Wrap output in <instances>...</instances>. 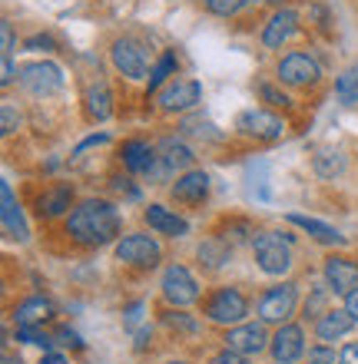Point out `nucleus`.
<instances>
[{"label": "nucleus", "mask_w": 358, "mask_h": 364, "mask_svg": "<svg viewBox=\"0 0 358 364\" xmlns=\"http://www.w3.org/2000/svg\"><path fill=\"white\" fill-rule=\"evenodd\" d=\"M67 235L83 249H103L120 235V209L107 199H83L67 215Z\"/></svg>", "instance_id": "f257e3e1"}, {"label": "nucleus", "mask_w": 358, "mask_h": 364, "mask_svg": "<svg viewBox=\"0 0 358 364\" xmlns=\"http://www.w3.org/2000/svg\"><path fill=\"white\" fill-rule=\"evenodd\" d=\"M292 242L295 235L292 232H259L252 239V252H256V262L265 275L279 278L292 269Z\"/></svg>", "instance_id": "f03ea898"}, {"label": "nucleus", "mask_w": 358, "mask_h": 364, "mask_svg": "<svg viewBox=\"0 0 358 364\" xmlns=\"http://www.w3.org/2000/svg\"><path fill=\"white\" fill-rule=\"evenodd\" d=\"M203 315L213 321V325H226V328H236L246 321V315H249V298H246V291L236 285H223L216 288L213 295L206 298L203 305Z\"/></svg>", "instance_id": "7ed1b4c3"}, {"label": "nucleus", "mask_w": 358, "mask_h": 364, "mask_svg": "<svg viewBox=\"0 0 358 364\" xmlns=\"http://www.w3.org/2000/svg\"><path fill=\"white\" fill-rule=\"evenodd\" d=\"M299 308V285L295 282H282V285L265 288L256 301V315L265 325H289V318Z\"/></svg>", "instance_id": "20e7f679"}, {"label": "nucleus", "mask_w": 358, "mask_h": 364, "mask_svg": "<svg viewBox=\"0 0 358 364\" xmlns=\"http://www.w3.org/2000/svg\"><path fill=\"white\" fill-rule=\"evenodd\" d=\"M110 60H113L117 73H123V77L133 80V83L149 80V73H153V67H156L153 60H149V50H146L139 40H133V37L113 40V47H110Z\"/></svg>", "instance_id": "39448f33"}, {"label": "nucleus", "mask_w": 358, "mask_h": 364, "mask_svg": "<svg viewBox=\"0 0 358 364\" xmlns=\"http://www.w3.org/2000/svg\"><path fill=\"white\" fill-rule=\"evenodd\" d=\"M159 291H163V298L169 301V305H176V308L196 305V301H199V295H203V288H199L196 275L186 269V265H179V262H173V265H166V269H163Z\"/></svg>", "instance_id": "423d86ee"}, {"label": "nucleus", "mask_w": 358, "mask_h": 364, "mask_svg": "<svg viewBox=\"0 0 358 364\" xmlns=\"http://www.w3.org/2000/svg\"><path fill=\"white\" fill-rule=\"evenodd\" d=\"M113 255H117V262L133 265V269H153V265H159V259H163V249H159V242H156L153 235L130 232V235H123V239L117 242Z\"/></svg>", "instance_id": "0eeeda50"}, {"label": "nucleus", "mask_w": 358, "mask_h": 364, "mask_svg": "<svg viewBox=\"0 0 358 364\" xmlns=\"http://www.w3.org/2000/svg\"><path fill=\"white\" fill-rule=\"evenodd\" d=\"M275 73H279V83H285V87H292V90L315 87V83L322 80L319 60L312 57V53H302V50H292V53H285V57L279 60Z\"/></svg>", "instance_id": "6e6552de"}, {"label": "nucleus", "mask_w": 358, "mask_h": 364, "mask_svg": "<svg viewBox=\"0 0 358 364\" xmlns=\"http://www.w3.org/2000/svg\"><path fill=\"white\" fill-rule=\"evenodd\" d=\"M199 100H203V83H199V80H169V83L156 93V106L169 116L189 113V109L199 106Z\"/></svg>", "instance_id": "1a4fd4ad"}, {"label": "nucleus", "mask_w": 358, "mask_h": 364, "mask_svg": "<svg viewBox=\"0 0 358 364\" xmlns=\"http://www.w3.org/2000/svg\"><path fill=\"white\" fill-rule=\"evenodd\" d=\"M236 129L249 139H259V143H275L285 136V119L269 109H242L236 116Z\"/></svg>", "instance_id": "9d476101"}, {"label": "nucleus", "mask_w": 358, "mask_h": 364, "mask_svg": "<svg viewBox=\"0 0 358 364\" xmlns=\"http://www.w3.org/2000/svg\"><path fill=\"white\" fill-rule=\"evenodd\" d=\"M223 341L229 351H239V355H246V358L262 355V351L272 345L269 331H265V321H242V325L226 331Z\"/></svg>", "instance_id": "9b49d317"}, {"label": "nucleus", "mask_w": 358, "mask_h": 364, "mask_svg": "<svg viewBox=\"0 0 358 364\" xmlns=\"http://www.w3.org/2000/svg\"><path fill=\"white\" fill-rule=\"evenodd\" d=\"M20 83L23 90L33 96H53L63 87V73H60L57 63H47V60H33V63H23L20 70Z\"/></svg>", "instance_id": "f8f14e48"}, {"label": "nucleus", "mask_w": 358, "mask_h": 364, "mask_svg": "<svg viewBox=\"0 0 358 364\" xmlns=\"http://www.w3.org/2000/svg\"><path fill=\"white\" fill-rule=\"evenodd\" d=\"M269 351H272V358H275V364L302 361V355H305V331H302V325H292L289 321V325L275 328Z\"/></svg>", "instance_id": "ddd939ff"}, {"label": "nucleus", "mask_w": 358, "mask_h": 364, "mask_svg": "<svg viewBox=\"0 0 358 364\" xmlns=\"http://www.w3.org/2000/svg\"><path fill=\"white\" fill-rule=\"evenodd\" d=\"M322 275H325V285L332 288V295L349 298L352 291H358V265L345 255H329Z\"/></svg>", "instance_id": "4468645a"}, {"label": "nucleus", "mask_w": 358, "mask_h": 364, "mask_svg": "<svg viewBox=\"0 0 358 364\" xmlns=\"http://www.w3.org/2000/svg\"><path fill=\"white\" fill-rule=\"evenodd\" d=\"M143 222L156 235H169V239H186V235H189V222H186L183 215H176L173 209L159 205V202H149V205H146Z\"/></svg>", "instance_id": "2eb2a0df"}, {"label": "nucleus", "mask_w": 358, "mask_h": 364, "mask_svg": "<svg viewBox=\"0 0 358 364\" xmlns=\"http://www.w3.org/2000/svg\"><path fill=\"white\" fill-rule=\"evenodd\" d=\"M299 33V14L295 10H275L269 17V23L262 27V47L269 50H282L285 43H289L292 37Z\"/></svg>", "instance_id": "dca6fc26"}, {"label": "nucleus", "mask_w": 358, "mask_h": 364, "mask_svg": "<svg viewBox=\"0 0 358 364\" xmlns=\"http://www.w3.org/2000/svg\"><path fill=\"white\" fill-rule=\"evenodd\" d=\"M0 202H4V209H0V219H4V235H7V239H14V242H27L30 239V229H27V219H23L20 202L14 199L10 182H0Z\"/></svg>", "instance_id": "f3484780"}, {"label": "nucleus", "mask_w": 358, "mask_h": 364, "mask_svg": "<svg viewBox=\"0 0 358 364\" xmlns=\"http://www.w3.org/2000/svg\"><path fill=\"white\" fill-rule=\"evenodd\" d=\"M169 196L183 205H199L209 196V173L206 169H189V173L176 176V182L169 186Z\"/></svg>", "instance_id": "a211bd4d"}, {"label": "nucleus", "mask_w": 358, "mask_h": 364, "mask_svg": "<svg viewBox=\"0 0 358 364\" xmlns=\"http://www.w3.org/2000/svg\"><path fill=\"white\" fill-rule=\"evenodd\" d=\"M355 328V318L349 315V308H329L325 315L315 321V338L325 345H335L339 338H345Z\"/></svg>", "instance_id": "6ab92c4d"}, {"label": "nucleus", "mask_w": 358, "mask_h": 364, "mask_svg": "<svg viewBox=\"0 0 358 364\" xmlns=\"http://www.w3.org/2000/svg\"><path fill=\"white\" fill-rule=\"evenodd\" d=\"M285 222H289V225H295V229H302L305 235H312L315 242H322V245H349V239H345V235H342L335 225H329V222H322V219H312V215L289 212V215H285Z\"/></svg>", "instance_id": "aec40b11"}, {"label": "nucleus", "mask_w": 358, "mask_h": 364, "mask_svg": "<svg viewBox=\"0 0 358 364\" xmlns=\"http://www.w3.org/2000/svg\"><path fill=\"white\" fill-rule=\"evenodd\" d=\"M83 113H87L90 123H107L110 116H113V93H110V87L103 80L87 87V93H83Z\"/></svg>", "instance_id": "412c9836"}, {"label": "nucleus", "mask_w": 358, "mask_h": 364, "mask_svg": "<svg viewBox=\"0 0 358 364\" xmlns=\"http://www.w3.org/2000/svg\"><path fill=\"white\" fill-rule=\"evenodd\" d=\"M120 159H123L126 173L146 176L156 163V146H149L146 139H126L123 149H120Z\"/></svg>", "instance_id": "4be33fe9"}, {"label": "nucleus", "mask_w": 358, "mask_h": 364, "mask_svg": "<svg viewBox=\"0 0 358 364\" xmlns=\"http://www.w3.org/2000/svg\"><path fill=\"white\" fill-rule=\"evenodd\" d=\"M156 156H159V159H163L173 173H189V169H193V163H196V153L183 143V139H176V136L159 139V143H156Z\"/></svg>", "instance_id": "5701e85b"}, {"label": "nucleus", "mask_w": 358, "mask_h": 364, "mask_svg": "<svg viewBox=\"0 0 358 364\" xmlns=\"http://www.w3.org/2000/svg\"><path fill=\"white\" fill-rule=\"evenodd\" d=\"M196 259H199V265H203V269L219 272V269H226V265L233 262V245H229L223 235H209V239L199 242Z\"/></svg>", "instance_id": "b1692460"}, {"label": "nucleus", "mask_w": 358, "mask_h": 364, "mask_svg": "<svg viewBox=\"0 0 358 364\" xmlns=\"http://www.w3.org/2000/svg\"><path fill=\"white\" fill-rule=\"evenodd\" d=\"M50 315H53V301L43 295L23 298V301L14 308V321H17V325H43Z\"/></svg>", "instance_id": "393cba45"}, {"label": "nucleus", "mask_w": 358, "mask_h": 364, "mask_svg": "<svg viewBox=\"0 0 358 364\" xmlns=\"http://www.w3.org/2000/svg\"><path fill=\"white\" fill-rule=\"evenodd\" d=\"M73 186H53L40 196V215L43 219H57L63 212H73Z\"/></svg>", "instance_id": "a878e982"}, {"label": "nucleus", "mask_w": 358, "mask_h": 364, "mask_svg": "<svg viewBox=\"0 0 358 364\" xmlns=\"http://www.w3.org/2000/svg\"><path fill=\"white\" fill-rule=\"evenodd\" d=\"M312 169L319 179H339L345 173V153L339 149H319V153L312 156Z\"/></svg>", "instance_id": "bb28decb"}, {"label": "nucleus", "mask_w": 358, "mask_h": 364, "mask_svg": "<svg viewBox=\"0 0 358 364\" xmlns=\"http://www.w3.org/2000/svg\"><path fill=\"white\" fill-rule=\"evenodd\" d=\"M173 73H176V53L173 50H166L163 57L156 60V67H153V73H149V90H146V96H153V93H159V90L173 80Z\"/></svg>", "instance_id": "cd10ccee"}, {"label": "nucleus", "mask_w": 358, "mask_h": 364, "mask_svg": "<svg viewBox=\"0 0 358 364\" xmlns=\"http://www.w3.org/2000/svg\"><path fill=\"white\" fill-rule=\"evenodd\" d=\"M335 96L342 106H358V63L342 70V77L335 80Z\"/></svg>", "instance_id": "c85d7f7f"}, {"label": "nucleus", "mask_w": 358, "mask_h": 364, "mask_svg": "<svg viewBox=\"0 0 358 364\" xmlns=\"http://www.w3.org/2000/svg\"><path fill=\"white\" fill-rule=\"evenodd\" d=\"M329 298H332V288H329V285L312 288V295L305 298V305H302L305 318H315V321H319V318L325 315V311H329Z\"/></svg>", "instance_id": "c756f323"}, {"label": "nucleus", "mask_w": 358, "mask_h": 364, "mask_svg": "<svg viewBox=\"0 0 358 364\" xmlns=\"http://www.w3.org/2000/svg\"><path fill=\"white\" fill-rule=\"evenodd\" d=\"M186 136H199V139H213V143H219L223 139V133L216 129L209 119H183V126H179Z\"/></svg>", "instance_id": "7c9ffc66"}, {"label": "nucleus", "mask_w": 358, "mask_h": 364, "mask_svg": "<svg viewBox=\"0 0 358 364\" xmlns=\"http://www.w3.org/2000/svg\"><path fill=\"white\" fill-rule=\"evenodd\" d=\"M17 341H23V345H37V348H53V338L43 335L40 331V325H17Z\"/></svg>", "instance_id": "2f4dec72"}, {"label": "nucleus", "mask_w": 358, "mask_h": 364, "mask_svg": "<svg viewBox=\"0 0 358 364\" xmlns=\"http://www.w3.org/2000/svg\"><path fill=\"white\" fill-rule=\"evenodd\" d=\"M252 0H206V10L213 17H236L239 10H246Z\"/></svg>", "instance_id": "473e14b6"}, {"label": "nucleus", "mask_w": 358, "mask_h": 364, "mask_svg": "<svg viewBox=\"0 0 358 364\" xmlns=\"http://www.w3.org/2000/svg\"><path fill=\"white\" fill-rule=\"evenodd\" d=\"M163 321L169 328H176V331H183V335H196V331H199V325H196V321L186 315V311H166Z\"/></svg>", "instance_id": "72a5a7b5"}, {"label": "nucleus", "mask_w": 358, "mask_h": 364, "mask_svg": "<svg viewBox=\"0 0 358 364\" xmlns=\"http://www.w3.org/2000/svg\"><path fill=\"white\" fill-rule=\"evenodd\" d=\"M256 93H259V100L262 103H269V106H289V96L282 93V90H275L272 83H256Z\"/></svg>", "instance_id": "f704fd0d"}, {"label": "nucleus", "mask_w": 358, "mask_h": 364, "mask_svg": "<svg viewBox=\"0 0 358 364\" xmlns=\"http://www.w3.org/2000/svg\"><path fill=\"white\" fill-rule=\"evenodd\" d=\"M17 126H20V113L14 109V103H10V100H4V103H0V133L10 136Z\"/></svg>", "instance_id": "c9c22d12"}, {"label": "nucleus", "mask_w": 358, "mask_h": 364, "mask_svg": "<svg viewBox=\"0 0 358 364\" xmlns=\"http://www.w3.org/2000/svg\"><path fill=\"white\" fill-rule=\"evenodd\" d=\"M309 361L312 364H332V361H335V351H332V345L319 341L315 348H309Z\"/></svg>", "instance_id": "e433bc0d"}, {"label": "nucleus", "mask_w": 358, "mask_h": 364, "mask_svg": "<svg viewBox=\"0 0 358 364\" xmlns=\"http://www.w3.org/2000/svg\"><path fill=\"white\" fill-rule=\"evenodd\" d=\"M0 57H14V30L7 20L0 23Z\"/></svg>", "instance_id": "4c0bfd02"}, {"label": "nucleus", "mask_w": 358, "mask_h": 364, "mask_svg": "<svg viewBox=\"0 0 358 364\" xmlns=\"http://www.w3.org/2000/svg\"><path fill=\"white\" fill-rule=\"evenodd\" d=\"M209 364H249V358L239 355V351H229V348H223L219 355H213V361Z\"/></svg>", "instance_id": "58836bf2"}, {"label": "nucleus", "mask_w": 358, "mask_h": 364, "mask_svg": "<svg viewBox=\"0 0 358 364\" xmlns=\"http://www.w3.org/2000/svg\"><path fill=\"white\" fill-rule=\"evenodd\" d=\"M23 47L27 50H57V43H53V37H47V33H37V37H30Z\"/></svg>", "instance_id": "ea45409f"}, {"label": "nucleus", "mask_w": 358, "mask_h": 364, "mask_svg": "<svg viewBox=\"0 0 358 364\" xmlns=\"http://www.w3.org/2000/svg\"><path fill=\"white\" fill-rule=\"evenodd\" d=\"M14 77H17V70H14V57H4V67H0V83H4V87H10V83H14Z\"/></svg>", "instance_id": "a19ab883"}, {"label": "nucleus", "mask_w": 358, "mask_h": 364, "mask_svg": "<svg viewBox=\"0 0 358 364\" xmlns=\"http://www.w3.org/2000/svg\"><path fill=\"white\" fill-rule=\"evenodd\" d=\"M130 182H133V179H113V189L123 192L126 199H139V189H136V186H130Z\"/></svg>", "instance_id": "79ce46f5"}, {"label": "nucleus", "mask_w": 358, "mask_h": 364, "mask_svg": "<svg viewBox=\"0 0 358 364\" xmlns=\"http://www.w3.org/2000/svg\"><path fill=\"white\" fill-rule=\"evenodd\" d=\"M103 143H110V136H107V133H93V136H87V139H83V143L77 146V156L83 153V149H90V146H103Z\"/></svg>", "instance_id": "37998d69"}, {"label": "nucleus", "mask_w": 358, "mask_h": 364, "mask_svg": "<svg viewBox=\"0 0 358 364\" xmlns=\"http://www.w3.org/2000/svg\"><path fill=\"white\" fill-rule=\"evenodd\" d=\"M57 338L63 341V345H70V348H83V341H80V335L77 331H70V328H60L57 331Z\"/></svg>", "instance_id": "c03bdc74"}, {"label": "nucleus", "mask_w": 358, "mask_h": 364, "mask_svg": "<svg viewBox=\"0 0 358 364\" xmlns=\"http://www.w3.org/2000/svg\"><path fill=\"white\" fill-rule=\"evenodd\" d=\"M339 364H358V345H345L339 351Z\"/></svg>", "instance_id": "a18cd8bd"}, {"label": "nucleus", "mask_w": 358, "mask_h": 364, "mask_svg": "<svg viewBox=\"0 0 358 364\" xmlns=\"http://www.w3.org/2000/svg\"><path fill=\"white\" fill-rule=\"evenodd\" d=\"M345 308H349V315L358 321V291H352V295L345 298Z\"/></svg>", "instance_id": "49530a36"}, {"label": "nucleus", "mask_w": 358, "mask_h": 364, "mask_svg": "<svg viewBox=\"0 0 358 364\" xmlns=\"http://www.w3.org/2000/svg\"><path fill=\"white\" fill-rule=\"evenodd\" d=\"M40 364H70V361H67L63 355H53V351H50V355L40 358Z\"/></svg>", "instance_id": "de8ad7c7"}, {"label": "nucleus", "mask_w": 358, "mask_h": 364, "mask_svg": "<svg viewBox=\"0 0 358 364\" xmlns=\"http://www.w3.org/2000/svg\"><path fill=\"white\" fill-rule=\"evenodd\" d=\"M139 311H143V305H133V308H130V318H126V325H130V328L139 321Z\"/></svg>", "instance_id": "09e8293b"}, {"label": "nucleus", "mask_w": 358, "mask_h": 364, "mask_svg": "<svg viewBox=\"0 0 358 364\" xmlns=\"http://www.w3.org/2000/svg\"><path fill=\"white\" fill-rule=\"evenodd\" d=\"M4 364H20V358H14L10 351H4Z\"/></svg>", "instance_id": "8fccbe9b"}, {"label": "nucleus", "mask_w": 358, "mask_h": 364, "mask_svg": "<svg viewBox=\"0 0 358 364\" xmlns=\"http://www.w3.org/2000/svg\"><path fill=\"white\" fill-rule=\"evenodd\" d=\"M166 364H189V361H166Z\"/></svg>", "instance_id": "3c124183"}, {"label": "nucleus", "mask_w": 358, "mask_h": 364, "mask_svg": "<svg viewBox=\"0 0 358 364\" xmlns=\"http://www.w3.org/2000/svg\"><path fill=\"white\" fill-rule=\"evenodd\" d=\"M305 364H312V361H305Z\"/></svg>", "instance_id": "603ef678"}]
</instances>
